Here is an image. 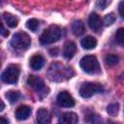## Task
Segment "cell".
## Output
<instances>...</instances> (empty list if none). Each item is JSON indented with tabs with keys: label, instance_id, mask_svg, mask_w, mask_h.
I'll return each mask as SVG.
<instances>
[{
	"label": "cell",
	"instance_id": "obj_1",
	"mask_svg": "<svg viewBox=\"0 0 124 124\" xmlns=\"http://www.w3.org/2000/svg\"><path fill=\"white\" fill-rule=\"evenodd\" d=\"M61 37V29L57 25H50L46 28L40 37V42L43 45H49L57 42Z\"/></svg>",
	"mask_w": 124,
	"mask_h": 124
},
{
	"label": "cell",
	"instance_id": "obj_2",
	"mask_svg": "<svg viewBox=\"0 0 124 124\" xmlns=\"http://www.w3.org/2000/svg\"><path fill=\"white\" fill-rule=\"evenodd\" d=\"M80 68L87 74H99L100 65L98 59L94 55H85L80 59Z\"/></svg>",
	"mask_w": 124,
	"mask_h": 124
},
{
	"label": "cell",
	"instance_id": "obj_3",
	"mask_svg": "<svg viewBox=\"0 0 124 124\" xmlns=\"http://www.w3.org/2000/svg\"><path fill=\"white\" fill-rule=\"evenodd\" d=\"M30 43H31L30 37L24 32L16 33L13 36V39L11 41L12 46L16 49H18V50L26 49L30 46Z\"/></svg>",
	"mask_w": 124,
	"mask_h": 124
},
{
	"label": "cell",
	"instance_id": "obj_4",
	"mask_svg": "<svg viewBox=\"0 0 124 124\" xmlns=\"http://www.w3.org/2000/svg\"><path fill=\"white\" fill-rule=\"evenodd\" d=\"M19 77V67L17 65H10L1 75V79L5 83H16Z\"/></svg>",
	"mask_w": 124,
	"mask_h": 124
},
{
	"label": "cell",
	"instance_id": "obj_5",
	"mask_svg": "<svg viewBox=\"0 0 124 124\" xmlns=\"http://www.w3.org/2000/svg\"><path fill=\"white\" fill-rule=\"evenodd\" d=\"M103 87L97 82H85L79 88V95L82 98H89L97 92H101Z\"/></svg>",
	"mask_w": 124,
	"mask_h": 124
},
{
	"label": "cell",
	"instance_id": "obj_6",
	"mask_svg": "<svg viewBox=\"0 0 124 124\" xmlns=\"http://www.w3.org/2000/svg\"><path fill=\"white\" fill-rule=\"evenodd\" d=\"M27 84L33 88L34 90H36L39 94H42L44 93L45 96L47 95V91L48 89L46 88L45 86V82L42 78H40L39 77H35V76H30L27 79Z\"/></svg>",
	"mask_w": 124,
	"mask_h": 124
},
{
	"label": "cell",
	"instance_id": "obj_7",
	"mask_svg": "<svg viewBox=\"0 0 124 124\" xmlns=\"http://www.w3.org/2000/svg\"><path fill=\"white\" fill-rule=\"evenodd\" d=\"M57 104L60 107H64V108H71L75 106V100L72 97V95L67 92V91H62L58 94L57 96Z\"/></svg>",
	"mask_w": 124,
	"mask_h": 124
},
{
	"label": "cell",
	"instance_id": "obj_8",
	"mask_svg": "<svg viewBox=\"0 0 124 124\" xmlns=\"http://www.w3.org/2000/svg\"><path fill=\"white\" fill-rule=\"evenodd\" d=\"M37 122L38 124H49L50 123V114L48 110L45 108H41L37 111Z\"/></svg>",
	"mask_w": 124,
	"mask_h": 124
},
{
	"label": "cell",
	"instance_id": "obj_9",
	"mask_svg": "<svg viewBox=\"0 0 124 124\" xmlns=\"http://www.w3.org/2000/svg\"><path fill=\"white\" fill-rule=\"evenodd\" d=\"M31 113V108L28 106L22 105L19 106L16 109V117L18 120H25L30 116Z\"/></svg>",
	"mask_w": 124,
	"mask_h": 124
},
{
	"label": "cell",
	"instance_id": "obj_10",
	"mask_svg": "<svg viewBox=\"0 0 124 124\" xmlns=\"http://www.w3.org/2000/svg\"><path fill=\"white\" fill-rule=\"evenodd\" d=\"M59 121L60 124H78V117L75 112H66L61 115Z\"/></svg>",
	"mask_w": 124,
	"mask_h": 124
},
{
	"label": "cell",
	"instance_id": "obj_11",
	"mask_svg": "<svg viewBox=\"0 0 124 124\" xmlns=\"http://www.w3.org/2000/svg\"><path fill=\"white\" fill-rule=\"evenodd\" d=\"M88 24L91 29H93L94 31H98L102 26V19L96 13H92L89 16Z\"/></svg>",
	"mask_w": 124,
	"mask_h": 124
},
{
	"label": "cell",
	"instance_id": "obj_12",
	"mask_svg": "<svg viewBox=\"0 0 124 124\" xmlns=\"http://www.w3.org/2000/svg\"><path fill=\"white\" fill-rule=\"evenodd\" d=\"M45 64V59L44 57L41 55V54H35L31 57L30 59V62H29V65L30 67L35 70V71H38L40 70Z\"/></svg>",
	"mask_w": 124,
	"mask_h": 124
},
{
	"label": "cell",
	"instance_id": "obj_13",
	"mask_svg": "<svg viewBox=\"0 0 124 124\" xmlns=\"http://www.w3.org/2000/svg\"><path fill=\"white\" fill-rule=\"evenodd\" d=\"M76 50H77V46H76V44L73 43V42H67L65 45H64V48H63V55L70 59L74 56V54L76 53Z\"/></svg>",
	"mask_w": 124,
	"mask_h": 124
},
{
	"label": "cell",
	"instance_id": "obj_14",
	"mask_svg": "<svg viewBox=\"0 0 124 124\" xmlns=\"http://www.w3.org/2000/svg\"><path fill=\"white\" fill-rule=\"evenodd\" d=\"M80 44L84 49H92L97 46V40L92 36H87L81 40Z\"/></svg>",
	"mask_w": 124,
	"mask_h": 124
},
{
	"label": "cell",
	"instance_id": "obj_15",
	"mask_svg": "<svg viewBox=\"0 0 124 124\" xmlns=\"http://www.w3.org/2000/svg\"><path fill=\"white\" fill-rule=\"evenodd\" d=\"M72 31L76 36H80L84 33L85 28H84V24L82 23V21L80 20H76L73 22L72 24Z\"/></svg>",
	"mask_w": 124,
	"mask_h": 124
},
{
	"label": "cell",
	"instance_id": "obj_16",
	"mask_svg": "<svg viewBox=\"0 0 124 124\" xmlns=\"http://www.w3.org/2000/svg\"><path fill=\"white\" fill-rule=\"evenodd\" d=\"M3 17H4V20H5V22L7 23V25L9 27H11V28L16 27V25L18 23V20L15 16H13L12 14H9V13H4Z\"/></svg>",
	"mask_w": 124,
	"mask_h": 124
},
{
	"label": "cell",
	"instance_id": "obj_17",
	"mask_svg": "<svg viewBox=\"0 0 124 124\" xmlns=\"http://www.w3.org/2000/svg\"><path fill=\"white\" fill-rule=\"evenodd\" d=\"M105 62L107 66L112 67L119 62V57L116 54H108L105 58Z\"/></svg>",
	"mask_w": 124,
	"mask_h": 124
},
{
	"label": "cell",
	"instance_id": "obj_18",
	"mask_svg": "<svg viewBox=\"0 0 124 124\" xmlns=\"http://www.w3.org/2000/svg\"><path fill=\"white\" fill-rule=\"evenodd\" d=\"M19 97H20L19 92H18V91H15V90H10V91L7 92V94H6V98H7V99L10 101V103H12V104L16 103V102L19 99Z\"/></svg>",
	"mask_w": 124,
	"mask_h": 124
},
{
	"label": "cell",
	"instance_id": "obj_19",
	"mask_svg": "<svg viewBox=\"0 0 124 124\" xmlns=\"http://www.w3.org/2000/svg\"><path fill=\"white\" fill-rule=\"evenodd\" d=\"M114 39H115L116 43H118L120 45L124 44V28H119L116 30V32L114 34Z\"/></svg>",
	"mask_w": 124,
	"mask_h": 124
},
{
	"label": "cell",
	"instance_id": "obj_20",
	"mask_svg": "<svg viewBox=\"0 0 124 124\" xmlns=\"http://www.w3.org/2000/svg\"><path fill=\"white\" fill-rule=\"evenodd\" d=\"M26 26L31 31H36L38 29V26H39V21L36 18H30V19L27 20Z\"/></svg>",
	"mask_w": 124,
	"mask_h": 124
},
{
	"label": "cell",
	"instance_id": "obj_21",
	"mask_svg": "<svg viewBox=\"0 0 124 124\" xmlns=\"http://www.w3.org/2000/svg\"><path fill=\"white\" fill-rule=\"evenodd\" d=\"M118 109H119L118 104H110V105H108V108H107L108 113L109 115H111V116L116 115V114L118 113Z\"/></svg>",
	"mask_w": 124,
	"mask_h": 124
},
{
	"label": "cell",
	"instance_id": "obj_22",
	"mask_svg": "<svg viewBox=\"0 0 124 124\" xmlns=\"http://www.w3.org/2000/svg\"><path fill=\"white\" fill-rule=\"evenodd\" d=\"M114 21H115V16H114L113 13L108 14V15L105 16V18H104V23H105V25H107V26L111 25Z\"/></svg>",
	"mask_w": 124,
	"mask_h": 124
},
{
	"label": "cell",
	"instance_id": "obj_23",
	"mask_svg": "<svg viewBox=\"0 0 124 124\" xmlns=\"http://www.w3.org/2000/svg\"><path fill=\"white\" fill-rule=\"evenodd\" d=\"M108 4H109V1L101 0V1H98V2L96 3V6H97V8H98V9H100V10H104V9H105Z\"/></svg>",
	"mask_w": 124,
	"mask_h": 124
},
{
	"label": "cell",
	"instance_id": "obj_24",
	"mask_svg": "<svg viewBox=\"0 0 124 124\" xmlns=\"http://www.w3.org/2000/svg\"><path fill=\"white\" fill-rule=\"evenodd\" d=\"M118 11H119V14L121 16V17L124 19V1H122L119 6H118Z\"/></svg>",
	"mask_w": 124,
	"mask_h": 124
},
{
	"label": "cell",
	"instance_id": "obj_25",
	"mask_svg": "<svg viewBox=\"0 0 124 124\" xmlns=\"http://www.w3.org/2000/svg\"><path fill=\"white\" fill-rule=\"evenodd\" d=\"M1 35H2L3 37H7V36L9 35V32L5 29V27H4L3 24H1Z\"/></svg>",
	"mask_w": 124,
	"mask_h": 124
},
{
	"label": "cell",
	"instance_id": "obj_26",
	"mask_svg": "<svg viewBox=\"0 0 124 124\" xmlns=\"http://www.w3.org/2000/svg\"><path fill=\"white\" fill-rule=\"evenodd\" d=\"M49 53H50L51 56H57V55H58V48H56V47L51 48V49L49 50Z\"/></svg>",
	"mask_w": 124,
	"mask_h": 124
},
{
	"label": "cell",
	"instance_id": "obj_27",
	"mask_svg": "<svg viewBox=\"0 0 124 124\" xmlns=\"http://www.w3.org/2000/svg\"><path fill=\"white\" fill-rule=\"evenodd\" d=\"M0 124H8V121L4 117H1L0 118Z\"/></svg>",
	"mask_w": 124,
	"mask_h": 124
},
{
	"label": "cell",
	"instance_id": "obj_28",
	"mask_svg": "<svg viewBox=\"0 0 124 124\" xmlns=\"http://www.w3.org/2000/svg\"><path fill=\"white\" fill-rule=\"evenodd\" d=\"M4 109V103H3V101H1V108H0V110L2 111Z\"/></svg>",
	"mask_w": 124,
	"mask_h": 124
}]
</instances>
